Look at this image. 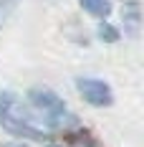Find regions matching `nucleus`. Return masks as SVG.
<instances>
[{
	"label": "nucleus",
	"mask_w": 144,
	"mask_h": 147,
	"mask_svg": "<svg viewBox=\"0 0 144 147\" xmlns=\"http://www.w3.org/2000/svg\"><path fill=\"white\" fill-rule=\"evenodd\" d=\"M121 18H124L127 33H129V36H137V30H139V3H137V0H129V3L124 5Z\"/></svg>",
	"instance_id": "5"
},
{
	"label": "nucleus",
	"mask_w": 144,
	"mask_h": 147,
	"mask_svg": "<svg viewBox=\"0 0 144 147\" xmlns=\"http://www.w3.org/2000/svg\"><path fill=\"white\" fill-rule=\"evenodd\" d=\"M78 5L86 10L88 15H94V18H109L111 10H114V5H111V0H78Z\"/></svg>",
	"instance_id": "4"
},
{
	"label": "nucleus",
	"mask_w": 144,
	"mask_h": 147,
	"mask_svg": "<svg viewBox=\"0 0 144 147\" xmlns=\"http://www.w3.org/2000/svg\"><path fill=\"white\" fill-rule=\"evenodd\" d=\"M51 147H58V145H51Z\"/></svg>",
	"instance_id": "9"
},
{
	"label": "nucleus",
	"mask_w": 144,
	"mask_h": 147,
	"mask_svg": "<svg viewBox=\"0 0 144 147\" xmlns=\"http://www.w3.org/2000/svg\"><path fill=\"white\" fill-rule=\"evenodd\" d=\"M76 89L78 94L86 99L91 107H109L114 102V94H111V86L101 79H88V76H81L76 79Z\"/></svg>",
	"instance_id": "3"
},
{
	"label": "nucleus",
	"mask_w": 144,
	"mask_h": 147,
	"mask_svg": "<svg viewBox=\"0 0 144 147\" xmlns=\"http://www.w3.org/2000/svg\"><path fill=\"white\" fill-rule=\"evenodd\" d=\"M28 102H30V107L41 114V119L46 122L48 129H63V127L71 124V112H68L66 102L58 96L56 91L43 89V86H35V89L28 91Z\"/></svg>",
	"instance_id": "2"
},
{
	"label": "nucleus",
	"mask_w": 144,
	"mask_h": 147,
	"mask_svg": "<svg viewBox=\"0 0 144 147\" xmlns=\"http://www.w3.org/2000/svg\"><path fill=\"white\" fill-rule=\"evenodd\" d=\"M18 5H20V0H0V28L10 20V15L15 13Z\"/></svg>",
	"instance_id": "6"
},
{
	"label": "nucleus",
	"mask_w": 144,
	"mask_h": 147,
	"mask_svg": "<svg viewBox=\"0 0 144 147\" xmlns=\"http://www.w3.org/2000/svg\"><path fill=\"white\" fill-rule=\"evenodd\" d=\"M3 147H23V145H18V142H8V145H3Z\"/></svg>",
	"instance_id": "8"
},
{
	"label": "nucleus",
	"mask_w": 144,
	"mask_h": 147,
	"mask_svg": "<svg viewBox=\"0 0 144 147\" xmlns=\"http://www.w3.org/2000/svg\"><path fill=\"white\" fill-rule=\"evenodd\" d=\"M99 38L106 41V43H114V41H119V30L114 26H109V23H101L99 26Z\"/></svg>",
	"instance_id": "7"
},
{
	"label": "nucleus",
	"mask_w": 144,
	"mask_h": 147,
	"mask_svg": "<svg viewBox=\"0 0 144 147\" xmlns=\"http://www.w3.org/2000/svg\"><path fill=\"white\" fill-rule=\"evenodd\" d=\"M0 127L8 134L23 137V140H33V142L48 137L43 132V127L35 124L28 107L20 102L13 91H0Z\"/></svg>",
	"instance_id": "1"
}]
</instances>
